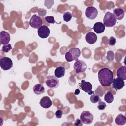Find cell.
Segmentation results:
<instances>
[{
	"label": "cell",
	"instance_id": "25",
	"mask_svg": "<svg viewBox=\"0 0 126 126\" xmlns=\"http://www.w3.org/2000/svg\"><path fill=\"white\" fill-rule=\"evenodd\" d=\"M115 58V54L114 52L112 51H108L107 52L106 59L109 61H112L114 60Z\"/></svg>",
	"mask_w": 126,
	"mask_h": 126
},
{
	"label": "cell",
	"instance_id": "4",
	"mask_svg": "<svg viewBox=\"0 0 126 126\" xmlns=\"http://www.w3.org/2000/svg\"><path fill=\"white\" fill-rule=\"evenodd\" d=\"M45 83L47 87L51 89L57 88L59 85V81L58 78L54 75L46 76Z\"/></svg>",
	"mask_w": 126,
	"mask_h": 126
},
{
	"label": "cell",
	"instance_id": "8",
	"mask_svg": "<svg viewBox=\"0 0 126 126\" xmlns=\"http://www.w3.org/2000/svg\"><path fill=\"white\" fill-rule=\"evenodd\" d=\"M0 65L1 69L4 70H7L12 67L13 62L10 58L4 57L0 60Z\"/></svg>",
	"mask_w": 126,
	"mask_h": 126
},
{
	"label": "cell",
	"instance_id": "20",
	"mask_svg": "<svg viewBox=\"0 0 126 126\" xmlns=\"http://www.w3.org/2000/svg\"><path fill=\"white\" fill-rule=\"evenodd\" d=\"M115 123L117 125H124L126 123V117L122 114H119L115 119Z\"/></svg>",
	"mask_w": 126,
	"mask_h": 126
},
{
	"label": "cell",
	"instance_id": "15",
	"mask_svg": "<svg viewBox=\"0 0 126 126\" xmlns=\"http://www.w3.org/2000/svg\"><path fill=\"white\" fill-rule=\"evenodd\" d=\"M97 38V37L96 34L93 32H88L85 36L86 41L90 44H94L96 41Z\"/></svg>",
	"mask_w": 126,
	"mask_h": 126
},
{
	"label": "cell",
	"instance_id": "5",
	"mask_svg": "<svg viewBox=\"0 0 126 126\" xmlns=\"http://www.w3.org/2000/svg\"><path fill=\"white\" fill-rule=\"evenodd\" d=\"M42 24V20L39 16L34 14L32 16L29 21L30 26L33 29H38Z\"/></svg>",
	"mask_w": 126,
	"mask_h": 126
},
{
	"label": "cell",
	"instance_id": "6",
	"mask_svg": "<svg viewBox=\"0 0 126 126\" xmlns=\"http://www.w3.org/2000/svg\"><path fill=\"white\" fill-rule=\"evenodd\" d=\"M80 118L83 124L89 125L93 122L94 116L89 111H84L81 113Z\"/></svg>",
	"mask_w": 126,
	"mask_h": 126
},
{
	"label": "cell",
	"instance_id": "32",
	"mask_svg": "<svg viewBox=\"0 0 126 126\" xmlns=\"http://www.w3.org/2000/svg\"><path fill=\"white\" fill-rule=\"evenodd\" d=\"M62 115H63V112L61 110H57L56 112H55V116L58 119L61 118Z\"/></svg>",
	"mask_w": 126,
	"mask_h": 126
},
{
	"label": "cell",
	"instance_id": "21",
	"mask_svg": "<svg viewBox=\"0 0 126 126\" xmlns=\"http://www.w3.org/2000/svg\"><path fill=\"white\" fill-rule=\"evenodd\" d=\"M33 91L35 94H40L45 92V88L41 84H38L33 86Z\"/></svg>",
	"mask_w": 126,
	"mask_h": 126
},
{
	"label": "cell",
	"instance_id": "28",
	"mask_svg": "<svg viewBox=\"0 0 126 126\" xmlns=\"http://www.w3.org/2000/svg\"><path fill=\"white\" fill-rule=\"evenodd\" d=\"M37 12L40 17H44V16H45L47 11L44 8H39L37 10Z\"/></svg>",
	"mask_w": 126,
	"mask_h": 126
},
{
	"label": "cell",
	"instance_id": "34",
	"mask_svg": "<svg viewBox=\"0 0 126 126\" xmlns=\"http://www.w3.org/2000/svg\"><path fill=\"white\" fill-rule=\"evenodd\" d=\"M79 93H80V90L79 89H76V90H75V91L74 92V94H78Z\"/></svg>",
	"mask_w": 126,
	"mask_h": 126
},
{
	"label": "cell",
	"instance_id": "30",
	"mask_svg": "<svg viewBox=\"0 0 126 126\" xmlns=\"http://www.w3.org/2000/svg\"><path fill=\"white\" fill-rule=\"evenodd\" d=\"M54 2V0H45L44 1V5L46 6L48 9H50L53 5Z\"/></svg>",
	"mask_w": 126,
	"mask_h": 126
},
{
	"label": "cell",
	"instance_id": "22",
	"mask_svg": "<svg viewBox=\"0 0 126 126\" xmlns=\"http://www.w3.org/2000/svg\"><path fill=\"white\" fill-rule=\"evenodd\" d=\"M104 100L107 103H111L114 100V95L111 91H108L105 94Z\"/></svg>",
	"mask_w": 126,
	"mask_h": 126
},
{
	"label": "cell",
	"instance_id": "26",
	"mask_svg": "<svg viewBox=\"0 0 126 126\" xmlns=\"http://www.w3.org/2000/svg\"><path fill=\"white\" fill-rule=\"evenodd\" d=\"M12 49V46L10 44H7L6 45H3L2 49L1 51L3 53H7L9 50Z\"/></svg>",
	"mask_w": 126,
	"mask_h": 126
},
{
	"label": "cell",
	"instance_id": "1",
	"mask_svg": "<svg viewBox=\"0 0 126 126\" xmlns=\"http://www.w3.org/2000/svg\"><path fill=\"white\" fill-rule=\"evenodd\" d=\"M98 78L102 87H109L114 79L113 72L108 68H102L98 71Z\"/></svg>",
	"mask_w": 126,
	"mask_h": 126
},
{
	"label": "cell",
	"instance_id": "29",
	"mask_svg": "<svg viewBox=\"0 0 126 126\" xmlns=\"http://www.w3.org/2000/svg\"><path fill=\"white\" fill-rule=\"evenodd\" d=\"M45 21L50 24H54L55 23L54 17L53 16H47L45 18Z\"/></svg>",
	"mask_w": 126,
	"mask_h": 126
},
{
	"label": "cell",
	"instance_id": "13",
	"mask_svg": "<svg viewBox=\"0 0 126 126\" xmlns=\"http://www.w3.org/2000/svg\"><path fill=\"white\" fill-rule=\"evenodd\" d=\"M10 40V36L8 32L2 31L0 32V43L1 44L6 45L8 44Z\"/></svg>",
	"mask_w": 126,
	"mask_h": 126
},
{
	"label": "cell",
	"instance_id": "31",
	"mask_svg": "<svg viewBox=\"0 0 126 126\" xmlns=\"http://www.w3.org/2000/svg\"><path fill=\"white\" fill-rule=\"evenodd\" d=\"M116 42V39L114 37H113V36L109 38V39H108V44L111 46L114 45L115 44Z\"/></svg>",
	"mask_w": 126,
	"mask_h": 126
},
{
	"label": "cell",
	"instance_id": "14",
	"mask_svg": "<svg viewBox=\"0 0 126 126\" xmlns=\"http://www.w3.org/2000/svg\"><path fill=\"white\" fill-rule=\"evenodd\" d=\"M40 105L44 108H49L52 105V101L48 96H43L40 101Z\"/></svg>",
	"mask_w": 126,
	"mask_h": 126
},
{
	"label": "cell",
	"instance_id": "33",
	"mask_svg": "<svg viewBox=\"0 0 126 126\" xmlns=\"http://www.w3.org/2000/svg\"><path fill=\"white\" fill-rule=\"evenodd\" d=\"M73 125L75 126H82L83 125V123L82 122L80 119H77L75 121Z\"/></svg>",
	"mask_w": 126,
	"mask_h": 126
},
{
	"label": "cell",
	"instance_id": "3",
	"mask_svg": "<svg viewBox=\"0 0 126 126\" xmlns=\"http://www.w3.org/2000/svg\"><path fill=\"white\" fill-rule=\"evenodd\" d=\"M117 19H116L114 14L109 12L107 11L103 18V24L105 27H112L116 24Z\"/></svg>",
	"mask_w": 126,
	"mask_h": 126
},
{
	"label": "cell",
	"instance_id": "2",
	"mask_svg": "<svg viewBox=\"0 0 126 126\" xmlns=\"http://www.w3.org/2000/svg\"><path fill=\"white\" fill-rule=\"evenodd\" d=\"M81 55V51L78 48L70 49L65 54V59L66 61L70 62L74 60L77 61Z\"/></svg>",
	"mask_w": 126,
	"mask_h": 126
},
{
	"label": "cell",
	"instance_id": "12",
	"mask_svg": "<svg viewBox=\"0 0 126 126\" xmlns=\"http://www.w3.org/2000/svg\"><path fill=\"white\" fill-rule=\"evenodd\" d=\"M112 84V87L113 89L116 90H118L122 89L125 85L124 80L119 77L113 79Z\"/></svg>",
	"mask_w": 126,
	"mask_h": 126
},
{
	"label": "cell",
	"instance_id": "18",
	"mask_svg": "<svg viewBox=\"0 0 126 126\" xmlns=\"http://www.w3.org/2000/svg\"><path fill=\"white\" fill-rule=\"evenodd\" d=\"M118 77L122 79L123 80H126V67L122 66L117 70L116 73Z\"/></svg>",
	"mask_w": 126,
	"mask_h": 126
},
{
	"label": "cell",
	"instance_id": "24",
	"mask_svg": "<svg viewBox=\"0 0 126 126\" xmlns=\"http://www.w3.org/2000/svg\"><path fill=\"white\" fill-rule=\"evenodd\" d=\"M72 14L69 12H65L63 14V20L65 22H69L72 18Z\"/></svg>",
	"mask_w": 126,
	"mask_h": 126
},
{
	"label": "cell",
	"instance_id": "23",
	"mask_svg": "<svg viewBox=\"0 0 126 126\" xmlns=\"http://www.w3.org/2000/svg\"><path fill=\"white\" fill-rule=\"evenodd\" d=\"M101 99L99 96L96 94H93L90 96V101L93 103H96L97 102H98Z\"/></svg>",
	"mask_w": 126,
	"mask_h": 126
},
{
	"label": "cell",
	"instance_id": "16",
	"mask_svg": "<svg viewBox=\"0 0 126 126\" xmlns=\"http://www.w3.org/2000/svg\"><path fill=\"white\" fill-rule=\"evenodd\" d=\"M105 27L102 22H96L93 26V30L95 32L99 34L104 32Z\"/></svg>",
	"mask_w": 126,
	"mask_h": 126
},
{
	"label": "cell",
	"instance_id": "19",
	"mask_svg": "<svg viewBox=\"0 0 126 126\" xmlns=\"http://www.w3.org/2000/svg\"><path fill=\"white\" fill-rule=\"evenodd\" d=\"M65 73V69L63 66H59L57 67L54 71V75L57 78H61L64 76Z\"/></svg>",
	"mask_w": 126,
	"mask_h": 126
},
{
	"label": "cell",
	"instance_id": "27",
	"mask_svg": "<svg viewBox=\"0 0 126 126\" xmlns=\"http://www.w3.org/2000/svg\"><path fill=\"white\" fill-rule=\"evenodd\" d=\"M106 106V105L105 103L100 100L98 102V104L97 105V107L99 110H102L105 108Z\"/></svg>",
	"mask_w": 126,
	"mask_h": 126
},
{
	"label": "cell",
	"instance_id": "10",
	"mask_svg": "<svg viewBox=\"0 0 126 126\" xmlns=\"http://www.w3.org/2000/svg\"><path fill=\"white\" fill-rule=\"evenodd\" d=\"M50 31L48 27L46 25H42L37 30V33L38 36L41 38H46L48 37L50 34Z\"/></svg>",
	"mask_w": 126,
	"mask_h": 126
},
{
	"label": "cell",
	"instance_id": "11",
	"mask_svg": "<svg viewBox=\"0 0 126 126\" xmlns=\"http://www.w3.org/2000/svg\"><path fill=\"white\" fill-rule=\"evenodd\" d=\"M81 89L84 92L87 93L89 94H94V92L92 91V85L89 82H86L83 80L79 84Z\"/></svg>",
	"mask_w": 126,
	"mask_h": 126
},
{
	"label": "cell",
	"instance_id": "7",
	"mask_svg": "<svg viewBox=\"0 0 126 126\" xmlns=\"http://www.w3.org/2000/svg\"><path fill=\"white\" fill-rule=\"evenodd\" d=\"M87 68V66L86 63L82 60H77L73 64L74 70L77 74L85 72Z\"/></svg>",
	"mask_w": 126,
	"mask_h": 126
},
{
	"label": "cell",
	"instance_id": "17",
	"mask_svg": "<svg viewBox=\"0 0 126 126\" xmlns=\"http://www.w3.org/2000/svg\"><path fill=\"white\" fill-rule=\"evenodd\" d=\"M113 14L117 20H121L124 17L125 12L122 8H116L113 10Z\"/></svg>",
	"mask_w": 126,
	"mask_h": 126
},
{
	"label": "cell",
	"instance_id": "9",
	"mask_svg": "<svg viewBox=\"0 0 126 126\" xmlns=\"http://www.w3.org/2000/svg\"><path fill=\"white\" fill-rule=\"evenodd\" d=\"M98 14L97 9L94 6H89L85 10V15L87 18L93 20L96 18Z\"/></svg>",
	"mask_w": 126,
	"mask_h": 126
}]
</instances>
